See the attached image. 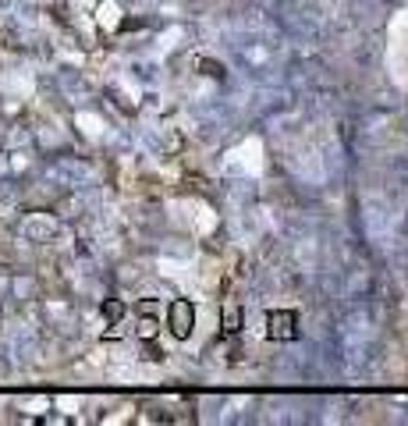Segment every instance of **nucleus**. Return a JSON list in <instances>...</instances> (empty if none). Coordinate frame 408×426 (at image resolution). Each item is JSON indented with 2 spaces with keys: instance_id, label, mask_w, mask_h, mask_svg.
I'll return each instance as SVG.
<instances>
[{
  "instance_id": "obj_1",
  "label": "nucleus",
  "mask_w": 408,
  "mask_h": 426,
  "mask_svg": "<svg viewBox=\"0 0 408 426\" xmlns=\"http://www.w3.org/2000/svg\"><path fill=\"white\" fill-rule=\"evenodd\" d=\"M170 330H174L177 338H188V334H192V306H188V302H174V309H170Z\"/></svg>"
},
{
  "instance_id": "obj_2",
  "label": "nucleus",
  "mask_w": 408,
  "mask_h": 426,
  "mask_svg": "<svg viewBox=\"0 0 408 426\" xmlns=\"http://www.w3.org/2000/svg\"><path fill=\"white\" fill-rule=\"evenodd\" d=\"M267 323H270V338H291V334H295V330H291V323H295L291 313H270Z\"/></svg>"
}]
</instances>
